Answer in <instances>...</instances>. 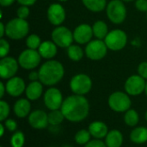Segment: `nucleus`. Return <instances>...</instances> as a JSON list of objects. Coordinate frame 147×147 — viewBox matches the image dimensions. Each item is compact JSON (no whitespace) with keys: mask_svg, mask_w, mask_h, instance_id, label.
Segmentation results:
<instances>
[{"mask_svg":"<svg viewBox=\"0 0 147 147\" xmlns=\"http://www.w3.org/2000/svg\"><path fill=\"white\" fill-rule=\"evenodd\" d=\"M25 143V136L22 132H16L10 138V145L12 147H22Z\"/></svg>","mask_w":147,"mask_h":147,"instance_id":"nucleus-31","label":"nucleus"},{"mask_svg":"<svg viewBox=\"0 0 147 147\" xmlns=\"http://www.w3.org/2000/svg\"><path fill=\"white\" fill-rule=\"evenodd\" d=\"M146 18H147V12H146Z\"/></svg>","mask_w":147,"mask_h":147,"instance_id":"nucleus-50","label":"nucleus"},{"mask_svg":"<svg viewBox=\"0 0 147 147\" xmlns=\"http://www.w3.org/2000/svg\"><path fill=\"white\" fill-rule=\"evenodd\" d=\"M94 34L92 27L86 23L78 25L73 31L74 40L80 45L88 44L91 40Z\"/></svg>","mask_w":147,"mask_h":147,"instance_id":"nucleus-15","label":"nucleus"},{"mask_svg":"<svg viewBox=\"0 0 147 147\" xmlns=\"http://www.w3.org/2000/svg\"><path fill=\"white\" fill-rule=\"evenodd\" d=\"M29 12L30 10H29L28 6L21 5L16 10V15H17V17L26 20V18H28L29 16Z\"/></svg>","mask_w":147,"mask_h":147,"instance_id":"nucleus-34","label":"nucleus"},{"mask_svg":"<svg viewBox=\"0 0 147 147\" xmlns=\"http://www.w3.org/2000/svg\"><path fill=\"white\" fill-rule=\"evenodd\" d=\"M16 0H0V4L3 7H9L14 3Z\"/></svg>","mask_w":147,"mask_h":147,"instance_id":"nucleus-41","label":"nucleus"},{"mask_svg":"<svg viewBox=\"0 0 147 147\" xmlns=\"http://www.w3.org/2000/svg\"><path fill=\"white\" fill-rule=\"evenodd\" d=\"M4 35H6V26L3 24V22L0 23V38H3Z\"/></svg>","mask_w":147,"mask_h":147,"instance_id":"nucleus-42","label":"nucleus"},{"mask_svg":"<svg viewBox=\"0 0 147 147\" xmlns=\"http://www.w3.org/2000/svg\"><path fill=\"white\" fill-rule=\"evenodd\" d=\"M47 19L51 24L54 26H60L65 20V10L64 7L58 3H52L47 9Z\"/></svg>","mask_w":147,"mask_h":147,"instance_id":"nucleus-14","label":"nucleus"},{"mask_svg":"<svg viewBox=\"0 0 147 147\" xmlns=\"http://www.w3.org/2000/svg\"><path fill=\"white\" fill-rule=\"evenodd\" d=\"M6 26V35L11 40H21L26 37L29 31V25L25 19L19 17L9 20Z\"/></svg>","mask_w":147,"mask_h":147,"instance_id":"nucleus-3","label":"nucleus"},{"mask_svg":"<svg viewBox=\"0 0 147 147\" xmlns=\"http://www.w3.org/2000/svg\"><path fill=\"white\" fill-rule=\"evenodd\" d=\"M84 147H107L105 142L102 141L101 140H90L89 143H87Z\"/></svg>","mask_w":147,"mask_h":147,"instance_id":"nucleus-38","label":"nucleus"},{"mask_svg":"<svg viewBox=\"0 0 147 147\" xmlns=\"http://www.w3.org/2000/svg\"><path fill=\"white\" fill-rule=\"evenodd\" d=\"M146 120L147 121V111H146Z\"/></svg>","mask_w":147,"mask_h":147,"instance_id":"nucleus-48","label":"nucleus"},{"mask_svg":"<svg viewBox=\"0 0 147 147\" xmlns=\"http://www.w3.org/2000/svg\"><path fill=\"white\" fill-rule=\"evenodd\" d=\"M57 47V45L53 40H45L41 42L40 47L38 48V52L41 58L51 59L56 56L58 52Z\"/></svg>","mask_w":147,"mask_h":147,"instance_id":"nucleus-18","label":"nucleus"},{"mask_svg":"<svg viewBox=\"0 0 147 147\" xmlns=\"http://www.w3.org/2000/svg\"><path fill=\"white\" fill-rule=\"evenodd\" d=\"M18 60L12 57H4L0 60V77L3 79H9L16 74L18 71Z\"/></svg>","mask_w":147,"mask_h":147,"instance_id":"nucleus-13","label":"nucleus"},{"mask_svg":"<svg viewBox=\"0 0 147 147\" xmlns=\"http://www.w3.org/2000/svg\"><path fill=\"white\" fill-rule=\"evenodd\" d=\"M65 119V115L60 109L51 110V112L48 114V122L51 126H59Z\"/></svg>","mask_w":147,"mask_h":147,"instance_id":"nucleus-28","label":"nucleus"},{"mask_svg":"<svg viewBox=\"0 0 147 147\" xmlns=\"http://www.w3.org/2000/svg\"><path fill=\"white\" fill-rule=\"evenodd\" d=\"M40 81H34L31 82L27 87L25 90L26 96L30 101H35L39 99L43 93V86Z\"/></svg>","mask_w":147,"mask_h":147,"instance_id":"nucleus-20","label":"nucleus"},{"mask_svg":"<svg viewBox=\"0 0 147 147\" xmlns=\"http://www.w3.org/2000/svg\"><path fill=\"white\" fill-rule=\"evenodd\" d=\"M5 86H6V92L13 97H17L21 96L26 90V87H27L24 80L22 78L16 77V76L8 79Z\"/></svg>","mask_w":147,"mask_h":147,"instance_id":"nucleus-17","label":"nucleus"},{"mask_svg":"<svg viewBox=\"0 0 147 147\" xmlns=\"http://www.w3.org/2000/svg\"><path fill=\"white\" fill-rule=\"evenodd\" d=\"M9 49H10V46L9 43L3 38L0 39V57L4 58L7 57L9 53Z\"/></svg>","mask_w":147,"mask_h":147,"instance_id":"nucleus-33","label":"nucleus"},{"mask_svg":"<svg viewBox=\"0 0 147 147\" xmlns=\"http://www.w3.org/2000/svg\"><path fill=\"white\" fill-rule=\"evenodd\" d=\"M5 92H6V86H5V84L3 82H1L0 83V97L1 98L3 97Z\"/></svg>","mask_w":147,"mask_h":147,"instance_id":"nucleus-43","label":"nucleus"},{"mask_svg":"<svg viewBox=\"0 0 147 147\" xmlns=\"http://www.w3.org/2000/svg\"><path fill=\"white\" fill-rule=\"evenodd\" d=\"M1 147H2V146H1Z\"/></svg>","mask_w":147,"mask_h":147,"instance_id":"nucleus-51","label":"nucleus"},{"mask_svg":"<svg viewBox=\"0 0 147 147\" xmlns=\"http://www.w3.org/2000/svg\"><path fill=\"white\" fill-rule=\"evenodd\" d=\"M70 88L75 95L84 96L90 91L92 88V80L84 73L77 74L71 78Z\"/></svg>","mask_w":147,"mask_h":147,"instance_id":"nucleus-6","label":"nucleus"},{"mask_svg":"<svg viewBox=\"0 0 147 147\" xmlns=\"http://www.w3.org/2000/svg\"><path fill=\"white\" fill-rule=\"evenodd\" d=\"M18 3L21 5H25V6H31L35 3L37 0H16Z\"/></svg>","mask_w":147,"mask_h":147,"instance_id":"nucleus-40","label":"nucleus"},{"mask_svg":"<svg viewBox=\"0 0 147 147\" xmlns=\"http://www.w3.org/2000/svg\"><path fill=\"white\" fill-rule=\"evenodd\" d=\"M146 82L142 77L138 75H133L129 77L125 83V90L129 96H139L142 94L146 90Z\"/></svg>","mask_w":147,"mask_h":147,"instance_id":"nucleus-11","label":"nucleus"},{"mask_svg":"<svg viewBox=\"0 0 147 147\" xmlns=\"http://www.w3.org/2000/svg\"><path fill=\"white\" fill-rule=\"evenodd\" d=\"M121 1H123L124 3H125V2L128 3V2H132V1H134V0H121Z\"/></svg>","mask_w":147,"mask_h":147,"instance_id":"nucleus-45","label":"nucleus"},{"mask_svg":"<svg viewBox=\"0 0 147 147\" xmlns=\"http://www.w3.org/2000/svg\"><path fill=\"white\" fill-rule=\"evenodd\" d=\"M40 81L42 84L47 86H53L59 83L64 75L65 69L63 65L53 59H48L47 62L43 63L39 69Z\"/></svg>","mask_w":147,"mask_h":147,"instance_id":"nucleus-2","label":"nucleus"},{"mask_svg":"<svg viewBox=\"0 0 147 147\" xmlns=\"http://www.w3.org/2000/svg\"><path fill=\"white\" fill-rule=\"evenodd\" d=\"M28 123L34 129H44L49 124L48 115L40 109L34 110L28 115Z\"/></svg>","mask_w":147,"mask_h":147,"instance_id":"nucleus-16","label":"nucleus"},{"mask_svg":"<svg viewBox=\"0 0 147 147\" xmlns=\"http://www.w3.org/2000/svg\"><path fill=\"white\" fill-rule=\"evenodd\" d=\"M108 47L103 40H90L85 47V55L91 60H100L103 59L108 53Z\"/></svg>","mask_w":147,"mask_h":147,"instance_id":"nucleus-9","label":"nucleus"},{"mask_svg":"<svg viewBox=\"0 0 147 147\" xmlns=\"http://www.w3.org/2000/svg\"><path fill=\"white\" fill-rule=\"evenodd\" d=\"M63 147H71V146H64Z\"/></svg>","mask_w":147,"mask_h":147,"instance_id":"nucleus-49","label":"nucleus"},{"mask_svg":"<svg viewBox=\"0 0 147 147\" xmlns=\"http://www.w3.org/2000/svg\"><path fill=\"white\" fill-rule=\"evenodd\" d=\"M92 29H93L94 36L98 40H104L107 34H109V28H108L107 23L103 21H101V20L96 21L93 24Z\"/></svg>","mask_w":147,"mask_h":147,"instance_id":"nucleus-24","label":"nucleus"},{"mask_svg":"<svg viewBox=\"0 0 147 147\" xmlns=\"http://www.w3.org/2000/svg\"><path fill=\"white\" fill-rule=\"evenodd\" d=\"M107 16L115 24L122 23L127 17V9L121 0H111L106 7Z\"/></svg>","mask_w":147,"mask_h":147,"instance_id":"nucleus-4","label":"nucleus"},{"mask_svg":"<svg viewBox=\"0 0 147 147\" xmlns=\"http://www.w3.org/2000/svg\"><path fill=\"white\" fill-rule=\"evenodd\" d=\"M59 2H66V1H68V0H59Z\"/></svg>","mask_w":147,"mask_h":147,"instance_id":"nucleus-47","label":"nucleus"},{"mask_svg":"<svg viewBox=\"0 0 147 147\" xmlns=\"http://www.w3.org/2000/svg\"><path fill=\"white\" fill-rule=\"evenodd\" d=\"M107 147H121L123 144V135L119 130H111L105 137Z\"/></svg>","mask_w":147,"mask_h":147,"instance_id":"nucleus-22","label":"nucleus"},{"mask_svg":"<svg viewBox=\"0 0 147 147\" xmlns=\"http://www.w3.org/2000/svg\"><path fill=\"white\" fill-rule=\"evenodd\" d=\"M104 41L108 48L111 51L122 50L127 43V35L121 29H114L107 34Z\"/></svg>","mask_w":147,"mask_h":147,"instance_id":"nucleus-7","label":"nucleus"},{"mask_svg":"<svg viewBox=\"0 0 147 147\" xmlns=\"http://www.w3.org/2000/svg\"><path fill=\"white\" fill-rule=\"evenodd\" d=\"M124 121L129 127H135L140 121V116L136 110L134 109H128L125 112L124 115Z\"/></svg>","mask_w":147,"mask_h":147,"instance_id":"nucleus-27","label":"nucleus"},{"mask_svg":"<svg viewBox=\"0 0 147 147\" xmlns=\"http://www.w3.org/2000/svg\"><path fill=\"white\" fill-rule=\"evenodd\" d=\"M5 128L9 132H15L17 129V123L12 119H6L3 123Z\"/></svg>","mask_w":147,"mask_h":147,"instance_id":"nucleus-35","label":"nucleus"},{"mask_svg":"<svg viewBox=\"0 0 147 147\" xmlns=\"http://www.w3.org/2000/svg\"><path fill=\"white\" fill-rule=\"evenodd\" d=\"M130 140L134 144H144L147 142V128L144 127H135L130 134Z\"/></svg>","mask_w":147,"mask_h":147,"instance_id":"nucleus-23","label":"nucleus"},{"mask_svg":"<svg viewBox=\"0 0 147 147\" xmlns=\"http://www.w3.org/2000/svg\"><path fill=\"white\" fill-rule=\"evenodd\" d=\"M90 137H91V134L89 132V130L82 129V130H79L76 134L74 139H75L76 143H78V145L85 146L87 143L90 141Z\"/></svg>","mask_w":147,"mask_h":147,"instance_id":"nucleus-29","label":"nucleus"},{"mask_svg":"<svg viewBox=\"0 0 147 147\" xmlns=\"http://www.w3.org/2000/svg\"><path fill=\"white\" fill-rule=\"evenodd\" d=\"M10 112V109H9V105L5 102L1 100L0 101V121H4Z\"/></svg>","mask_w":147,"mask_h":147,"instance_id":"nucleus-32","label":"nucleus"},{"mask_svg":"<svg viewBox=\"0 0 147 147\" xmlns=\"http://www.w3.org/2000/svg\"><path fill=\"white\" fill-rule=\"evenodd\" d=\"M41 56L40 55L38 50L26 49L21 53L18 57L19 65L25 70H34L40 63Z\"/></svg>","mask_w":147,"mask_h":147,"instance_id":"nucleus-10","label":"nucleus"},{"mask_svg":"<svg viewBox=\"0 0 147 147\" xmlns=\"http://www.w3.org/2000/svg\"><path fill=\"white\" fill-rule=\"evenodd\" d=\"M138 74L144 79H147V62H142L138 66Z\"/></svg>","mask_w":147,"mask_h":147,"instance_id":"nucleus-36","label":"nucleus"},{"mask_svg":"<svg viewBox=\"0 0 147 147\" xmlns=\"http://www.w3.org/2000/svg\"><path fill=\"white\" fill-rule=\"evenodd\" d=\"M135 7L141 12H147V0H135Z\"/></svg>","mask_w":147,"mask_h":147,"instance_id":"nucleus-37","label":"nucleus"},{"mask_svg":"<svg viewBox=\"0 0 147 147\" xmlns=\"http://www.w3.org/2000/svg\"><path fill=\"white\" fill-rule=\"evenodd\" d=\"M60 110L69 121L80 122L88 116L90 103L84 96L74 94L64 100Z\"/></svg>","mask_w":147,"mask_h":147,"instance_id":"nucleus-1","label":"nucleus"},{"mask_svg":"<svg viewBox=\"0 0 147 147\" xmlns=\"http://www.w3.org/2000/svg\"><path fill=\"white\" fill-rule=\"evenodd\" d=\"M4 128H5L4 125H3V124H0V130H1L0 136H1V137H3V136L4 135Z\"/></svg>","mask_w":147,"mask_h":147,"instance_id":"nucleus-44","label":"nucleus"},{"mask_svg":"<svg viewBox=\"0 0 147 147\" xmlns=\"http://www.w3.org/2000/svg\"><path fill=\"white\" fill-rule=\"evenodd\" d=\"M108 104L113 111L122 113L130 109L132 102L127 93L115 91L109 96L108 99Z\"/></svg>","mask_w":147,"mask_h":147,"instance_id":"nucleus-5","label":"nucleus"},{"mask_svg":"<svg viewBox=\"0 0 147 147\" xmlns=\"http://www.w3.org/2000/svg\"><path fill=\"white\" fill-rule=\"evenodd\" d=\"M28 78L31 82L34 81H40V76H39V71H32L29 75H28Z\"/></svg>","mask_w":147,"mask_h":147,"instance_id":"nucleus-39","label":"nucleus"},{"mask_svg":"<svg viewBox=\"0 0 147 147\" xmlns=\"http://www.w3.org/2000/svg\"><path fill=\"white\" fill-rule=\"evenodd\" d=\"M145 93H146V96H147V82H146V90H145Z\"/></svg>","mask_w":147,"mask_h":147,"instance_id":"nucleus-46","label":"nucleus"},{"mask_svg":"<svg viewBox=\"0 0 147 147\" xmlns=\"http://www.w3.org/2000/svg\"><path fill=\"white\" fill-rule=\"evenodd\" d=\"M67 55L72 61H80L84 57V51L78 45H71L67 47Z\"/></svg>","mask_w":147,"mask_h":147,"instance_id":"nucleus-26","label":"nucleus"},{"mask_svg":"<svg viewBox=\"0 0 147 147\" xmlns=\"http://www.w3.org/2000/svg\"><path fill=\"white\" fill-rule=\"evenodd\" d=\"M31 110V104L28 99L21 98L14 104V113L19 118H25L29 115Z\"/></svg>","mask_w":147,"mask_h":147,"instance_id":"nucleus-21","label":"nucleus"},{"mask_svg":"<svg viewBox=\"0 0 147 147\" xmlns=\"http://www.w3.org/2000/svg\"><path fill=\"white\" fill-rule=\"evenodd\" d=\"M84 7L92 12H101L107 7V0H82Z\"/></svg>","mask_w":147,"mask_h":147,"instance_id":"nucleus-25","label":"nucleus"},{"mask_svg":"<svg viewBox=\"0 0 147 147\" xmlns=\"http://www.w3.org/2000/svg\"><path fill=\"white\" fill-rule=\"evenodd\" d=\"M40 44H41L40 38L39 37V35L35 34H32L28 35L26 39V46L29 49L38 50Z\"/></svg>","mask_w":147,"mask_h":147,"instance_id":"nucleus-30","label":"nucleus"},{"mask_svg":"<svg viewBox=\"0 0 147 147\" xmlns=\"http://www.w3.org/2000/svg\"><path fill=\"white\" fill-rule=\"evenodd\" d=\"M63 102L62 93L57 88L51 87L44 94V103L49 110L60 109Z\"/></svg>","mask_w":147,"mask_h":147,"instance_id":"nucleus-12","label":"nucleus"},{"mask_svg":"<svg viewBox=\"0 0 147 147\" xmlns=\"http://www.w3.org/2000/svg\"><path fill=\"white\" fill-rule=\"evenodd\" d=\"M52 40L59 47L67 48L74 40L73 32L65 26H58L52 32Z\"/></svg>","mask_w":147,"mask_h":147,"instance_id":"nucleus-8","label":"nucleus"},{"mask_svg":"<svg viewBox=\"0 0 147 147\" xmlns=\"http://www.w3.org/2000/svg\"><path fill=\"white\" fill-rule=\"evenodd\" d=\"M88 130L90 133L91 136L96 140L103 139L109 134L108 126L104 122L100 121H96L91 122L89 126Z\"/></svg>","mask_w":147,"mask_h":147,"instance_id":"nucleus-19","label":"nucleus"}]
</instances>
